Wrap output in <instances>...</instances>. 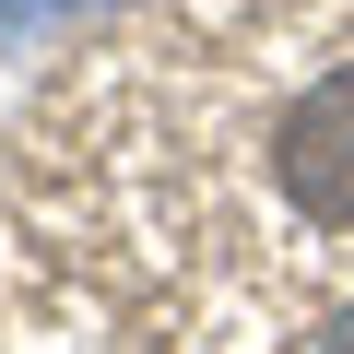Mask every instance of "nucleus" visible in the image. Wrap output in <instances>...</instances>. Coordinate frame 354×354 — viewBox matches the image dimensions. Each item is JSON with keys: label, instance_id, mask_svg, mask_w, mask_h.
Returning a JSON list of instances; mask_svg holds the SVG:
<instances>
[{"label": "nucleus", "instance_id": "1", "mask_svg": "<svg viewBox=\"0 0 354 354\" xmlns=\"http://www.w3.org/2000/svg\"><path fill=\"white\" fill-rule=\"evenodd\" d=\"M354 330V0H130L0 130V354H330Z\"/></svg>", "mask_w": 354, "mask_h": 354}]
</instances>
